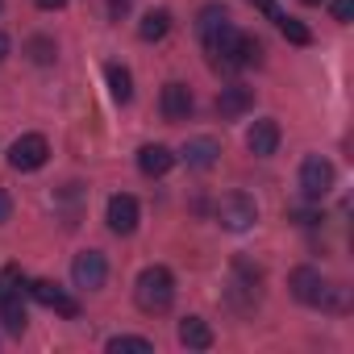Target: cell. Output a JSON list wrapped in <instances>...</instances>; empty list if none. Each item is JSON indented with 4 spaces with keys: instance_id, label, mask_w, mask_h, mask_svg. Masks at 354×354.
I'll use <instances>...</instances> for the list:
<instances>
[{
    "instance_id": "cell-1",
    "label": "cell",
    "mask_w": 354,
    "mask_h": 354,
    "mask_svg": "<svg viewBox=\"0 0 354 354\" xmlns=\"http://www.w3.org/2000/svg\"><path fill=\"white\" fill-rule=\"evenodd\" d=\"M288 288H292V296L300 304H313V308H346V288L342 283H325L321 271H313V267H296L292 279H288Z\"/></svg>"
},
{
    "instance_id": "cell-2",
    "label": "cell",
    "mask_w": 354,
    "mask_h": 354,
    "mask_svg": "<svg viewBox=\"0 0 354 354\" xmlns=\"http://www.w3.org/2000/svg\"><path fill=\"white\" fill-rule=\"evenodd\" d=\"M133 300L142 313H167L175 300V275L167 267H146L133 283Z\"/></svg>"
},
{
    "instance_id": "cell-3",
    "label": "cell",
    "mask_w": 354,
    "mask_h": 354,
    "mask_svg": "<svg viewBox=\"0 0 354 354\" xmlns=\"http://www.w3.org/2000/svg\"><path fill=\"white\" fill-rule=\"evenodd\" d=\"M300 192H304V201H313V205L333 192V162H329V158L308 154V158L300 162Z\"/></svg>"
},
{
    "instance_id": "cell-4",
    "label": "cell",
    "mask_w": 354,
    "mask_h": 354,
    "mask_svg": "<svg viewBox=\"0 0 354 354\" xmlns=\"http://www.w3.org/2000/svg\"><path fill=\"white\" fill-rule=\"evenodd\" d=\"M217 221H221V230H230V234H246V230L259 221V205H254L246 192H230V196H221V205H217Z\"/></svg>"
},
{
    "instance_id": "cell-5",
    "label": "cell",
    "mask_w": 354,
    "mask_h": 354,
    "mask_svg": "<svg viewBox=\"0 0 354 354\" xmlns=\"http://www.w3.org/2000/svg\"><path fill=\"white\" fill-rule=\"evenodd\" d=\"M46 158H50V142L42 133H21L9 146V167L13 171H38V167H46Z\"/></svg>"
},
{
    "instance_id": "cell-6",
    "label": "cell",
    "mask_w": 354,
    "mask_h": 354,
    "mask_svg": "<svg viewBox=\"0 0 354 354\" xmlns=\"http://www.w3.org/2000/svg\"><path fill=\"white\" fill-rule=\"evenodd\" d=\"M230 30H234V26H230L225 5H205V9L196 13V34H201V42H205V50H209V55L225 42V34H230Z\"/></svg>"
},
{
    "instance_id": "cell-7",
    "label": "cell",
    "mask_w": 354,
    "mask_h": 354,
    "mask_svg": "<svg viewBox=\"0 0 354 354\" xmlns=\"http://www.w3.org/2000/svg\"><path fill=\"white\" fill-rule=\"evenodd\" d=\"M192 109H196V96H192L188 84L171 80V84L162 88V96H158V113H162V121H171V125H175V121H188Z\"/></svg>"
},
{
    "instance_id": "cell-8",
    "label": "cell",
    "mask_w": 354,
    "mask_h": 354,
    "mask_svg": "<svg viewBox=\"0 0 354 354\" xmlns=\"http://www.w3.org/2000/svg\"><path fill=\"white\" fill-rule=\"evenodd\" d=\"M138 217H142V209H138V201H133L129 192L109 196V213H104V221H109V230H113V234L129 238V234L138 230Z\"/></svg>"
},
{
    "instance_id": "cell-9",
    "label": "cell",
    "mask_w": 354,
    "mask_h": 354,
    "mask_svg": "<svg viewBox=\"0 0 354 354\" xmlns=\"http://www.w3.org/2000/svg\"><path fill=\"white\" fill-rule=\"evenodd\" d=\"M71 279H75V288H100L104 279H109V263H104V254L100 250H84V254H75V263H71Z\"/></svg>"
},
{
    "instance_id": "cell-10",
    "label": "cell",
    "mask_w": 354,
    "mask_h": 354,
    "mask_svg": "<svg viewBox=\"0 0 354 354\" xmlns=\"http://www.w3.org/2000/svg\"><path fill=\"white\" fill-rule=\"evenodd\" d=\"M250 109H254V88L230 84V88L217 92V117H221V121H238V117H246Z\"/></svg>"
},
{
    "instance_id": "cell-11",
    "label": "cell",
    "mask_w": 354,
    "mask_h": 354,
    "mask_svg": "<svg viewBox=\"0 0 354 354\" xmlns=\"http://www.w3.org/2000/svg\"><path fill=\"white\" fill-rule=\"evenodd\" d=\"M26 292H30L38 304H46V308H55V313H63V317H80V304H75L59 283H50V279H34Z\"/></svg>"
},
{
    "instance_id": "cell-12",
    "label": "cell",
    "mask_w": 354,
    "mask_h": 354,
    "mask_svg": "<svg viewBox=\"0 0 354 354\" xmlns=\"http://www.w3.org/2000/svg\"><path fill=\"white\" fill-rule=\"evenodd\" d=\"M175 167V154H171V146H162V142H150V146H142L138 150V171L146 175V180H158V175H167Z\"/></svg>"
},
{
    "instance_id": "cell-13",
    "label": "cell",
    "mask_w": 354,
    "mask_h": 354,
    "mask_svg": "<svg viewBox=\"0 0 354 354\" xmlns=\"http://www.w3.org/2000/svg\"><path fill=\"white\" fill-rule=\"evenodd\" d=\"M246 150L259 154V158H267V154L279 150V125H275V117H263V121L250 125V133H246Z\"/></svg>"
},
{
    "instance_id": "cell-14",
    "label": "cell",
    "mask_w": 354,
    "mask_h": 354,
    "mask_svg": "<svg viewBox=\"0 0 354 354\" xmlns=\"http://www.w3.org/2000/svg\"><path fill=\"white\" fill-rule=\"evenodd\" d=\"M192 171H209L217 158H221V142L217 138H209V133H201V138H192L188 146H184V154H180Z\"/></svg>"
},
{
    "instance_id": "cell-15",
    "label": "cell",
    "mask_w": 354,
    "mask_h": 354,
    "mask_svg": "<svg viewBox=\"0 0 354 354\" xmlns=\"http://www.w3.org/2000/svg\"><path fill=\"white\" fill-rule=\"evenodd\" d=\"M180 342H184L188 350H209V346H213V329H209V321H201V317H184V321H180Z\"/></svg>"
},
{
    "instance_id": "cell-16",
    "label": "cell",
    "mask_w": 354,
    "mask_h": 354,
    "mask_svg": "<svg viewBox=\"0 0 354 354\" xmlns=\"http://www.w3.org/2000/svg\"><path fill=\"white\" fill-rule=\"evenodd\" d=\"M104 75H109V92H113V100H117V104H129V100H133V75H129V67L109 63Z\"/></svg>"
},
{
    "instance_id": "cell-17",
    "label": "cell",
    "mask_w": 354,
    "mask_h": 354,
    "mask_svg": "<svg viewBox=\"0 0 354 354\" xmlns=\"http://www.w3.org/2000/svg\"><path fill=\"white\" fill-rule=\"evenodd\" d=\"M138 34H142V42H162V38L171 34V13H167V9H150V13L142 17Z\"/></svg>"
},
{
    "instance_id": "cell-18",
    "label": "cell",
    "mask_w": 354,
    "mask_h": 354,
    "mask_svg": "<svg viewBox=\"0 0 354 354\" xmlns=\"http://www.w3.org/2000/svg\"><path fill=\"white\" fill-rule=\"evenodd\" d=\"M0 321H5L9 333H21L26 329V300H21V292L0 296Z\"/></svg>"
},
{
    "instance_id": "cell-19",
    "label": "cell",
    "mask_w": 354,
    "mask_h": 354,
    "mask_svg": "<svg viewBox=\"0 0 354 354\" xmlns=\"http://www.w3.org/2000/svg\"><path fill=\"white\" fill-rule=\"evenodd\" d=\"M234 59H238V67H259V63H263V42L250 38V34H238V42H234Z\"/></svg>"
},
{
    "instance_id": "cell-20",
    "label": "cell",
    "mask_w": 354,
    "mask_h": 354,
    "mask_svg": "<svg viewBox=\"0 0 354 354\" xmlns=\"http://www.w3.org/2000/svg\"><path fill=\"white\" fill-rule=\"evenodd\" d=\"M26 55H30L38 67H50V63L59 59V46H55V38H42V34H38V38L26 42Z\"/></svg>"
},
{
    "instance_id": "cell-21",
    "label": "cell",
    "mask_w": 354,
    "mask_h": 354,
    "mask_svg": "<svg viewBox=\"0 0 354 354\" xmlns=\"http://www.w3.org/2000/svg\"><path fill=\"white\" fill-rule=\"evenodd\" d=\"M109 350H113V354H150L154 342H150V337H129V333H121V337H109Z\"/></svg>"
},
{
    "instance_id": "cell-22",
    "label": "cell",
    "mask_w": 354,
    "mask_h": 354,
    "mask_svg": "<svg viewBox=\"0 0 354 354\" xmlns=\"http://www.w3.org/2000/svg\"><path fill=\"white\" fill-rule=\"evenodd\" d=\"M275 26H279V34H283L288 42H296V46H308V42H313V34H308V30H304V26L296 21V17H288V13H283V17H279Z\"/></svg>"
},
{
    "instance_id": "cell-23",
    "label": "cell",
    "mask_w": 354,
    "mask_h": 354,
    "mask_svg": "<svg viewBox=\"0 0 354 354\" xmlns=\"http://www.w3.org/2000/svg\"><path fill=\"white\" fill-rule=\"evenodd\" d=\"M26 275H21V267H5V271H0V296H13V292H21L26 296Z\"/></svg>"
},
{
    "instance_id": "cell-24",
    "label": "cell",
    "mask_w": 354,
    "mask_h": 354,
    "mask_svg": "<svg viewBox=\"0 0 354 354\" xmlns=\"http://www.w3.org/2000/svg\"><path fill=\"white\" fill-rule=\"evenodd\" d=\"M333 21H342V26L354 21V0H333Z\"/></svg>"
},
{
    "instance_id": "cell-25",
    "label": "cell",
    "mask_w": 354,
    "mask_h": 354,
    "mask_svg": "<svg viewBox=\"0 0 354 354\" xmlns=\"http://www.w3.org/2000/svg\"><path fill=\"white\" fill-rule=\"evenodd\" d=\"M288 217H292V221H296V225H317V221H325V217H321V213H317V209H292V213H288Z\"/></svg>"
},
{
    "instance_id": "cell-26",
    "label": "cell",
    "mask_w": 354,
    "mask_h": 354,
    "mask_svg": "<svg viewBox=\"0 0 354 354\" xmlns=\"http://www.w3.org/2000/svg\"><path fill=\"white\" fill-rule=\"evenodd\" d=\"M250 5H254V9H263V13H267L271 21H279V17H283V9L275 5V0H250Z\"/></svg>"
},
{
    "instance_id": "cell-27",
    "label": "cell",
    "mask_w": 354,
    "mask_h": 354,
    "mask_svg": "<svg viewBox=\"0 0 354 354\" xmlns=\"http://www.w3.org/2000/svg\"><path fill=\"white\" fill-rule=\"evenodd\" d=\"M125 13H129V0H109V17L113 21H121Z\"/></svg>"
},
{
    "instance_id": "cell-28",
    "label": "cell",
    "mask_w": 354,
    "mask_h": 354,
    "mask_svg": "<svg viewBox=\"0 0 354 354\" xmlns=\"http://www.w3.org/2000/svg\"><path fill=\"white\" fill-rule=\"evenodd\" d=\"M9 217H13V201H9V192H5V188H0V225H5Z\"/></svg>"
},
{
    "instance_id": "cell-29",
    "label": "cell",
    "mask_w": 354,
    "mask_h": 354,
    "mask_svg": "<svg viewBox=\"0 0 354 354\" xmlns=\"http://www.w3.org/2000/svg\"><path fill=\"white\" fill-rule=\"evenodd\" d=\"M34 5H38V9H46V13H55V9H63V5H67V0H34Z\"/></svg>"
},
{
    "instance_id": "cell-30",
    "label": "cell",
    "mask_w": 354,
    "mask_h": 354,
    "mask_svg": "<svg viewBox=\"0 0 354 354\" xmlns=\"http://www.w3.org/2000/svg\"><path fill=\"white\" fill-rule=\"evenodd\" d=\"M5 55H9V38L0 34V63H5Z\"/></svg>"
},
{
    "instance_id": "cell-31",
    "label": "cell",
    "mask_w": 354,
    "mask_h": 354,
    "mask_svg": "<svg viewBox=\"0 0 354 354\" xmlns=\"http://www.w3.org/2000/svg\"><path fill=\"white\" fill-rule=\"evenodd\" d=\"M304 5H321V0H304Z\"/></svg>"
}]
</instances>
